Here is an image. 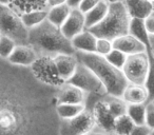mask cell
Returning <instances> with one entry per match:
<instances>
[{"mask_svg": "<svg viewBox=\"0 0 154 135\" xmlns=\"http://www.w3.org/2000/svg\"><path fill=\"white\" fill-rule=\"evenodd\" d=\"M95 124L92 111L85 110L79 115L70 119H61L59 135H87L94 130Z\"/></svg>", "mask_w": 154, "mask_h": 135, "instance_id": "52a82bcc", "label": "cell"}, {"mask_svg": "<svg viewBox=\"0 0 154 135\" xmlns=\"http://www.w3.org/2000/svg\"><path fill=\"white\" fill-rule=\"evenodd\" d=\"M131 17L126 11L124 3H110L108 13L103 20L95 26L88 29L97 38H107L109 40L128 34Z\"/></svg>", "mask_w": 154, "mask_h": 135, "instance_id": "3957f363", "label": "cell"}, {"mask_svg": "<svg viewBox=\"0 0 154 135\" xmlns=\"http://www.w3.org/2000/svg\"><path fill=\"white\" fill-rule=\"evenodd\" d=\"M47 16L48 10H34V11L26 12V13L21 14L20 18H21V21L24 24V26L28 30H30L47 20Z\"/></svg>", "mask_w": 154, "mask_h": 135, "instance_id": "44dd1931", "label": "cell"}, {"mask_svg": "<svg viewBox=\"0 0 154 135\" xmlns=\"http://www.w3.org/2000/svg\"><path fill=\"white\" fill-rule=\"evenodd\" d=\"M57 95V103H86V93L77 87L64 82Z\"/></svg>", "mask_w": 154, "mask_h": 135, "instance_id": "5bb4252c", "label": "cell"}, {"mask_svg": "<svg viewBox=\"0 0 154 135\" xmlns=\"http://www.w3.org/2000/svg\"><path fill=\"white\" fill-rule=\"evenodd\" d=\"M38 57L36 51L29 44H17L8 60L16 66H32Z\"/></svg>", "mask_w": 154, "mask_h": 135, "instance_id": "7c38bea8", "label": "cell"}, {"mask_svg": "<svg viewBox=\"0 0 154 135\" xmlns=\"http://www.w3.org/2000/svg\"><path fill=\"white\" fill-rule=\"evenodd\" d=\"M99 1H100V0H82V2L79 3V5H78L77 9L79 10L82 13L86 14L87 12L90 11L92 8H94Z\"/></svg>", "mask_w": 154, "mask_h": 135, "instance_id": "4dcf8cb0", "label": "cell"}, {"mask_svg": "<svg viewBox=\"0 0 154 135\" xmlns=\"http://www.w3.org/2000/svg\"><path fill=\"white\" fill-rule=\"evenodd\" d=\"M53 60L60 78L66 82L74 74L78 63L76 56L74 54H58L54 56Z\"/></svg>", "mask_w": 154, "mask_h": 135, "instance_id": "8fae6325", "label": "cell"}, {"mask_svg": "<svg viewBox=\"0 0 154 135\" xmlns=\"http://www.w3.org/2000/svg\"><path fill=\"white\" fill-rule=\"evenodd\" d=\"M28 44L38 56H54L58 54H75L71 40L63 36L60 28L45 20L39 26L29 30Z\"/></svg>", "mask_w": 154, "mask_h": 135, "instance_id": "6da1fadb", "label": "cell"}, {"mask_svg": "<svg viewBox=\"0 0 154 135\" xmlns=\"http://www.w3.org/2000/svg\"><path fill=\"white\" fill-rule=\"evenodd\" d=\"M86 103H57L56 112L61 119H70L86 110Z\"/></svg>", "mask_w": 154, "mask_h": 135, "instance_id": "7402d4cb", "label": "cell"}, {"mask_svg": "<svg viewBox=\"0 0 154 135\" xmlns=\"http://www.w3.org/2000/svg\"><path fill=\"white\" fill-rule=\"evenodd\" d=\"M112 45H113V49L122 52L127 56L141 53V52H148L147 47L130 34L122 35V36L113 39Z\"/></svg>", "mask_w": 154, "mask_h": 135, "instance_id": "30bf717a", "label": "cell"}, {"mask_svg": "<svg viewBox=\"0 0 154 135\" xmlns=\"http://www.w3.org/2000/svg\"><path fill=\"white\" fill-rule=\"evenodd\" d=\"M66 0H47V9L63 5V3H66Z\"/></svg>", "mask_w": 154, "mask_h": 135, "instance_id": "d6a6232c", "label": "cell"}, {"mask_svg": "<svg viewBox=\"0 0 154 135\" xmlns=\"http://www.w3.org/2000/svg\"><path fill=\"white\" fill-rule=\"evenodd\" d=\"M0 33L16 42V44H28L29 30L22 23L18 15L9 5H0Z\"/></svg>", "mask_w": 154, "mask_h": 135, "instance_id": "277c9868", "label": "cell"}, {"mask_svg": "<svg viewBox=\"0 0 154 135\" xmlns=\"http://www.w3.org/2000/svg\"><path fill=\"white\" fill-rule=\"evenodd\" d=\"M82 1V0H66V3L71 8V9H77Z\"/></svg>", "mask_w": 154, "mask_h": 135, "instance_id": "836d02e7", "label": "cell"}, {"mask_svg": "<svg viewBox=\"0 0 154 135\" xmlns=\"http://www.w3.org/2000/svg\"><path fill=\"white\" fill-rule=\"evenodd\" d=\"M34 76L43 84L53 87H61L64 84L51 56H39L36 61L31 66Z\"/></svg>", "mask_w": 154, "mask_h": 135, "instance_id": "ba28073f", "label": "cell"}, {"mask_svg": "<svg viewBox=\"0 0 154 135\" xmlns=\"http://www.w3.org/2000/svg\"><path fill=\"white\" fill-rule=\"evenodd\" d=\"M128 34L132 35L133 37L138 39L140 42H143L147 47L148 52H151L149 47V33L147 32L145 28L143 19H141V18H131Z\"/></svg>", "mask_w": 154, "mask_h": 135, "instance_id": "d6986e66", "label": "cell"}, {"mask_svg": "<svg viewBox=\"0 0 154 135\" xmlns=\"http://www.w3.org/2000/svg\"><path fill=\"white\" fill-rule=\"evenodd\" d=\"M150 92L148 90L147 86H138V84H131L125 88L124 92L120 98L127 103V105H132V103H146L149 99Z\"/></svg>", "mask_w": 154, "mask_h": 135, "instance_id": "9a60e30c", "label": "cell"}, {"mask_svg": "<svg viewBox=\"0 0 154 135\" xmlns=\"http://www.w3.org/2000/svg\"><path fill=\"white\" fill-rule=\"evenodd\" d=\"M143 24L149 34H154V13L150 14L143 19Z\"/></svg>", "mask_w": 154, "mask_h": 135, "instance_id": "1f68e13d", "label": "cell"}, {"mask_svg": "<svg viewBox=\"0 0 154 135\" xmlns=\"http://www.w3.org/2000/svg\"><path fill=\"white\" fill-rule=\"evenodd\" d=\"M103 1L108 2L109 5L110 3H115V2H122V0H103Z\"/></svg>", "mask_w": 154, "mask_h": 135, "instance_id": "8d00e7d4", "label": "cell"}, {"mask_svg": "<svg viewBox=\"0 0 154 135\" xmlns=\"http://www.w3.org/2000/svg\"><path fill=\"white\" fill-rule=\"evenodd\" d=\"M88 135H110V133H108V132H105V131H95V129L94 130H92L90 133H89Z\"/></svg>", "mask_w": 154, "mask_h": 135, "instance_id": "e575fe53", "label": "cell"}, {"mask_svg": "<svg viewBox=\"0 0 154 135\" xmlns=\"http://www.w3.org/2000/svg\"><path fill=\"white\" fill-rule=\"evenodd\" d=\"M103 100H105L106 105L108 107V110L110 111L111 115L114 117V119L117 118L118 116L126 114L127 103L120 97H114V96L107 95V97Z\"/></svg>", "mask_w": 154, "mask_h": 135, "instance_id": "cb8c5ba5", "label": "cell"}, {"mask_svg": "<svg viewBox=\"0 0 154 135\" xmlns=\"http://www.w3.org/2000/svg\"><path fill=\"white\" fill-rule=\"evenodd\" d=\"M150 1H153V0H150Z\"/></svg>", "mask_w": 154, "mask_h": 135, "instance_id": "f35d334b", "label": "cell"}, {"mask_svg": "<svg viewBox=\"0 0 154 135\" xmlns=\"http://www.w3.org/2000/svg\"><path fill=\"white\" fill-rule=\"evenodd\" d=\"M112 49H113L112 40H109V39H107V38H97L96 39L94 53L105 57L108 53H110V51H111Z\"/></svg>", "mask_w": 154, "mask_h": 135, "instance_id": "83f0119b", "label": "cell"}, {"mask_svg": "<svg viewBox=\"0 0 154 135\" xmlns=\"http://www.w3.org/2000/svg\"><path fill=\"white\" fill-rule=\"evenodd\" d=\"M0 36H1V33H0Z\"/></svg>", "mask_w": 154, "mask_h": 135, "instance_id": "ab89813d", "label": "cell"}, {"mask_svg": "<svg viewBox=\"0 0 154 135\" xmlns=\"http://www.w3.org/2000/svg\"><path fill=\"white\" fill-rule=\"evenodd\" d=\"M108 9H109V3L103 1V0H100L94 8H92L90 11L87 12L85 14V28H86V30L98 24L107 15Z\"/></svg>", "mask_w": 154, "mask_h": 135, "instance_id": "e0dca14e", "label": "cell"}, {"mask_svg": "<svg viewBox=\"0 0 154 135\" xmlns=\"http://www.w3.org/2000/svg\"><path fill=\"white\" fill-rule=\"evenodd\" d=\"M105 58L110 64H112V66L117 68V69L122 70L125 62H126L127 55L116 49H112L111 51H110V53H108L107 55L105 56Z\"/></svg>", "mask_w": 154, "mask_h": 135, "instance_id": "484cf974", "label": "cell"}, {"mask_svg": "<svg viewBox=\"0 0 154 135\" xmlns=\"http://www.w3.org/2000/svg\"><path fill=\"white\" fill-rule=\"evenodd\" d=\"M134 126V122L131 120V118L127 114H124L115 118L111 133H115L118 135H129Z\"/></svg>", "mask_w": 154, "mask_h": 135, "instance_id": "d4e9b609", "label": "cell"}, {"mask_svg": "<svg viewBox=\"0 0 154 135\" xmlns=\"http://www.w3.org/2000/svg\"><path fill=\"white\" fill-rule=\"evenodd\" d=\"M85 28V14L82 13L78 9H71L69 16L66 21L60 26V31L63 36L68 39H72L77 34L82 33Z\"/></svg>", "mask_w": 154, "mask_h": 135, "instance_id": "9c48e42d", "label": "cell"}, {"mask_svg": "<svg viewBox=\"0 0 154 135\" xmlns=\"http://www.w3.org/2000/svg\"><path fill=\"white\" fill-rule=\"evenodd\" d=\"M146 124L150 128L154 127V103L150 100L146 103Z\"/></svg>", "mask_w": 154, "mask_h": 135, "instance_id": "f1b7e54d", "label": "cell"}, {"mask_svg": "<svg viewBox=\"0 0 154 135\" xmlns=\"http://www.w3.org/2000/svg\"><path fill=\"white\" fill-rule=\"evenodd\" d=\"M9 7L18 15L34 10H48L47 0H11Z\"/></svg>", "mask_w": 154, "mask_h": 135, "instance_id": "ac0fdd59", "label": "cell"}, {"mask_svg": "<svg viewBox=\"0 0 154 135\" xmlns=\"http://www.w3.org/2000/svg\"><path fill=\"white\" fill-rule=\"evenodd\" d=\"M96 39L97 37H95L89 30H84L71 39V44L75 52L94 53Z\"/></svg>", "mask_w": 154, "mask_h": 135, "instance_id": "2e32d148", "label": "cell"}, {"mask_svg": "<svg viewBox=\"0 0 154 135\" xmlns=\"http://www.w3.org/2000/svg\"><path fill=\"white\" fill-rule=\"evenodd\" d=\"M16 42L12 38L5 35L0 36V57L8 59L16 47Z\"/></svg>", "mask_w": 154, "mask_h": 135, "instance_id": "4316f807", "label": "cell"}, {"mask_svg": "<svg viewBox=\"0 0 154 135\" xmlns=\"http://www.w3.org/2000/svg\"><path fill=\"white\" fill-rule=\"evenodd\" d=\"M153 134V128L147 124H135L129 135H151Z\"/></svg>", "mask_w": 154, "mask_h": 135, "instance_id": "f546056e", "label": "cell"}, {"mask_svg": "<svg viewBox=\"0 0 154 135\" xmlns=\"http://www.w3.org/2000/svg\"><path fill=\"white\" fill-rule=\"evenodd\" d=\"M122 71L129 84L146 86L150 74V56L148 52L128 55Z\"/></svg>", "mask_w": 154, "mask_h": 135, "instance_id": "5b68a950", "label": "cell"}, {"mask_svg": "<svg viewBox=\"0 0 154 135\" xmlns=\"http://www.w3.org/2000/svg\"><path fill=\"white\" fill-rule=\"evenodd\" d=\"M70 12H71V8L66 3L57 5V7L50 8V9H48L47 20L50 23L53 24V26L60 28L62 26V23L66 21Z\"/></svg>", "mask_w": 154, "mask_h": 135, "instance_id": "ffe728a7", "label": "cell"}, {"mask_svg": "<svg viewBox=\"0 0 154 135\" xmlns=\"http://www.w3.org/2000/svg\"><path fill=\"white\" fill-rule=\"evenodd\" d=\"M74 55L76 56L78 61L88 66L98 77V79L105 87L107 95L122 97L125 88L129 84L122 70L110 64L103 56L96 53L75 52Z\"/></svg>", "mask_w": 154, "mask_h": 135, "instance_id": "7a4b0ae2", "label": "cell"}, {"mask_svg": "<svg viewBox=\"0 0 154 135\" xmlns=\"http://www.w3.org/2000/svg\"><path fill=\"white\" fill-rule=\"evenodd\" d=\"M66 82L77 87L78 89L84 91L85 93H91V94L99 95V96L107 95L105 87L98 79V77L93 73V71L89 69L88 66H86L79 61L77 63L74 74Z\"/></svg>", "mask_w": 154, "mask_h": 135, "instance_id": "8992f818", "label": "cell"}, {"mask_svg": "<svg viewBox=\"0 0 154 135\" xmlns=\"http://www.w3.org/2000/svg\"><path fill=\"white\" fill-rule=\"evenodd\" d=\"M126 114L134 124H146V103L127 105Z\"/></svg>", "mask_w": 154, "mask_h": 135, "instance_id": "603a6c76", "label": "cell"}, {"mask_svg": "<svg viewBox=\"0 0 154 135\" xmlns=\"http://www.w3.org/2000/svg\"><path fill=\"white\" fill-rule=\"evenodd\" d=\"M11 0H0V5H10Z\"/></svg>", "mask_w": 154, "mask_h": 135, "instance_id": "d590c367", "label": "cell"}, {"mask_svg": "<svg viewBox=\"0 0 154 135\" xmlns=\"http://www.w3.org/2000/svg\"><path fill=\"white\" fill-rule=\"evenodd\" d=\"M122 3L131 18L145 19L150 14L154 13L153 1L150 0H122Z\"/></svg>", "mask_w": 154, "mask_h": 135, "instance_id": "4fadbf2b", "label": "cell"}, {"mask_svg": "<svg viewBox=\"0 0 154 135\" xmlns=\"http://www.w3.org/2000/svg\"><path fill=\"white\" fill-rule=\"evenodd\" d=\"M110 135H118V134H115V133H110Z\"/></svg>", "mask_w": 154, "mask_h": 135, "instance_id": "74e56055", "label": "cell"}, {"mask_svg": "<svg viewBox=\"0 0 154 135\" xmlns=\"http://www.w3.org/2000/svg\"><path fill=\"white\" fill-rule=\"evenodd\" d=\"M87 135H88V134H87Z\"/></svg>", "mask_w": 154, "mask_h": 135, "instance_id": "60d3db41", "label": "cell"}]
</instances>
